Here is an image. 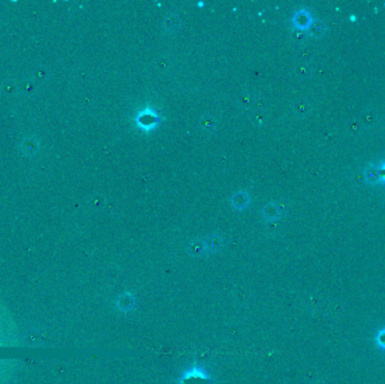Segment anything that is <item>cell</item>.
<instances>
[{"mask_svg": "<svg viewBox=\"0 0 385 384\" xmlns=\"http://www.w3.org/2000/svg\"><path fill=\"white\" fill-rule=\"evenodd\" d=\"M178 384H213V380L205 367L194 364L183 372L178 380Z\"/></svg>", "mask_w": 385, "mask_h": 384, "instance_id": "1", "label": "cell"}, {"mask_svg": "<svg viewBox=\"0 0 385 384\" xmlns=\"http://www.w3.org/2000/svg\"><path fill=\"white\" fill-rule=\"evenodd\" d=\"M313 21L314 20L312 18L310 11L307 9L297 10L293 16L294 26H295V28L302 29V31H305V29L310 28Z\"/></svg>", "mask_w": 385, "mask_h": 384, "instance_id": "2", "label": "cell"}, {"mask_svg": "<svg viewBox=\"0 0 385 384\" xmlns=\"http://www.w3.org/2000/svg\"><path fill=\"white\" fill-rule=\"evenodd\" d=\"M158 123V116L156 113L151 110H144L140 113L138 116V124L142 129L149 130Z\"/></svg>", "mask_w": 385, "mask_h": 384, "instance_id": "3", "label": "cell"}, {"mask_svg": "<svg viewBox=\"0 0 385 384\" xmlns=\"http://www.w3.org/2000/svg\"><path fill=\"white\" fill-rule=\"evenodd\" d=\"M364 179L368 185H376L380 183L379 168L375 164H368L364 169Z\"/></svg>", "mask_w": 385, "mask_h": 384, "instance_id": "4", "label": "cell"}, {"mask_svg": "<svg viewBox=\"0 0 385 384\" xmlns=\"http://www.w3.org/2000/svg\"><path fill=\"white\" fill-rule=\"evenodd\" d=\"M116 303H118V308L120 310H122L123 312H128L133 309L135 304V300L131 293H126V294H123L122 296H120V299Z\"/></svg>", "mask_w": 385, "mask_h": 384, "instance_id": "5", "label": "cell"}, {"mask_svg": "<svg viewBox=\"0 0 385 384\" xmlns=\"http://www.w3.org/2000/svg\"><path fill=\"white\" fill-rule=\"evenodd\" d=\"M249 201H250V198H249V195L248 193L243 191H240L233 195L232 197V204L235 208L237 209H244L246 206H248L249 204Z\"/></svg>", "mask_w": 385, "mask_h": 384, "instance_id": "6", "label": "cell"}, {"mask_svg": "<svg viewBox=\"0 0 385 384\" xmlns=\"http://www.w3.org/2000/svg\"><path fill=\"white\" fill-rule=\"evenodd\" d=\"M326 25L323 24L321 21H313L312 25L310 26V28H309V34H310L311 36L313 37H321L324 35V33H326Z\"/></svg>", "mask_w": 385, "mask_h": 384, "instance_id": "7", "label": "cell"}, {"mask_svg": "<svg viewBox=\"0 0 385 384\" xmlns=\"http://www.w3.org/2000/svg\"><path fill=\"white\" fill-rule=\"evenodd\" d=\"M281 214V209L276 203H269L264 209V216L267 220H275Z\"/></svg>", "mask_w": 385, "mask_h": 384, "instance_id": "8", "label": "cell"}, {"mask_svg": "<svg viewBox=\"0 0 385 384\" xmlns=\"http://www.w3.org/2000/svg\"><path fill=\"white\" fill-rule=\"evenodd\" d=\"M293 110L296 115L305 116L310 112V105H309L307 100H297L295 105H294Z\"/></svg>", "mask_w": 385, "mask_h": 384, "instance_id": "9", "label": "cell"}, {"mask_svg": "<svg viewBox=\"0 0 385 384\" xmlns=\"http://www.w3.org/2000/svg\"><path fill=\"white\" fill-rule=\"evenodd\" d=\"M201 125L204 131L212 132L215 129L217 123H215V120L212 118V116H204V118H202L201 120Z\"/></svg>", "mask_w": 385, "mask_h": 384, "instance_id": "10", "label": "cell"}, {"mask_svg": "<svg viewBox=\"0 0 385 384\" xmlns=\"http://www.w3.org/2000/svg\"><path fill=\"white\" fill-rule=\"evenodd\" d=\"M179 18L176 16V15H170V16L167 17V20L165 22L166 28L169 29V31H175V29L179 26Z\"/></svg>", "mask_w": 385, "mask_h": 384, "instance_id": "11", "label": "cell"}, {"mask_svg": "<svg viewBox=\"0 0 385 384\" xmlns=\"http://www.w3.org/2000/svg\"><path fill=\"white\" fill-rule=\"evenodd\" d=\"M375 342H376L377 348L381 349L382 352H385V327L382 329H380L376 333Z\"/></svg>", "mask_w": 385, "mask_h": 384, "instance_id": "12", "label": "cell"}, {"mask_svg": "<svg viewBox=\"0 0 385 384\" xmlns=\"http://www.w3.org/2000/svg\"><path fill=\"white\" fill-rule=\"evenodd\" d=\"M221 246V240L218 237H212L209 239V241L206 243V247L209 250H217Z\"/></svg>", "mask_w": 385, "mask_h": 384, "instance_id": "13", "label": "cell"}, {"mask_svg": "<svg viewBox=\"0 0 385 384\" xmlns=\"http://www.w3.org/2000/svg\"><path fill=\"white\" fill-rule=\"evenodd\" d=\"M292 37L296 43H301L305 40V33H304V31H302V29L295 28L292 34Z\"/></svg>", "mask_w": 385, "mask_h": 384, "instance_id": "14", "label": "cell"}, {"mask_svg": "<svg viewBox=\"0 0 385 384\" xmlns=\"http://www.w3.org/2000/svg\"><path fill=\"white\" fill-rule=\"evenodd\" d=\"M377 168H379V174H380V183H382L385 185V161L382 164L377 165Z\"/></svg>", "mask_w": 385, "mask_h": 384, "instance_id": "15", "label": "cell"}, {"mask_svg": "<svg viewBox=\"0 0 385 384\" xmlns=\"http://www.w3.org/2000/svg\"><path fill=\"white\" fill-rule=\"evenodd\" d=\"M349 22H352V23H355V22H357V16L355 14H352L349 16Z\"/></svg>", "mask_w": 385, "mask_h": 384, "instance_id": "16", "label": "cell"}, {"mask_svg": "<svg viewBox=\"0 0 385 384\" xmlns=\"http://www.w3.org/2000/svg\"><path fill=\"white\" fill-rule=\"evenodd\" d=\"M384 7H385V3H384Z\"/></svg>", "mask_w": 385, "mask_h": 384, "instance_id": "17", "label": "cell"}]
</instances>
